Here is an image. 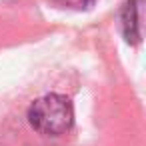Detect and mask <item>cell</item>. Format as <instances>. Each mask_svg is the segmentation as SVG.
Here are the masks:
<instances>
[{
    "mask_svg": "<svg viewBox=\"0 0 146 146\" xmlns=\"http://www.w3.org/2000/svg\"><path fill=\"white\" fill-rule=\"evenodd\" d=\"M30 126L46 136H60L74 124L72 102L62 94H46L32 102L28 108Z\"/></svg>",
    "mask_w": 146,
    "mask_h": 146,
    "instance_id": "cell-1",
    "label": "cell"
},
{
    "mask_svg": "<svg viewBox=\"0 0 146 146\" xmlns=\"http://www.w3.org/2000/svg\"><path fill=\"white\" fill-rule=\"evenodd\" d=\"M140 14H142V0H128L122 8L120 26L128 44L140 42Z\"/></svg>",
    "mask_w": 146,
    "mask_h": 146,
    "instance_id": "cell-2",
    "label": "cell"
},
{
    "mask_svg": "<svg viewBox=\"0 0 146 146\" xmlns=\"http://www.w3.org/2000/svg\"><path fill=\"white\" fill-rule=\"evenodd\" d=\"M54 2L62 8H70V10H88L94 6L96 0H54Z\"/></svg>",
    "mask_w": 146,
    "mask_h": 146,
    "instance_id": "cell-3",
    "label": "cell"
}]
</instances>
